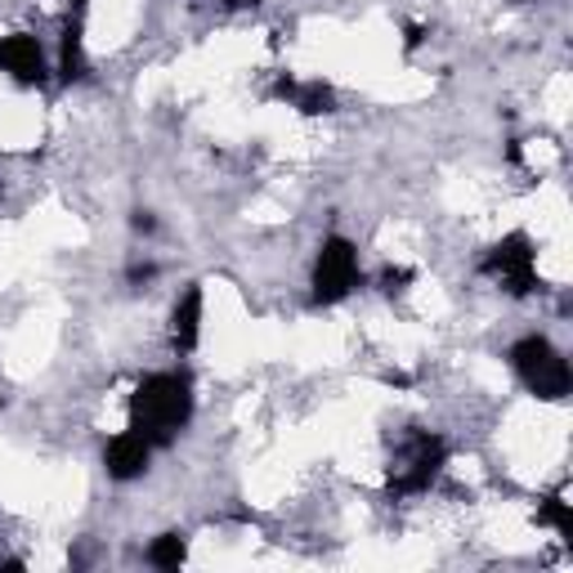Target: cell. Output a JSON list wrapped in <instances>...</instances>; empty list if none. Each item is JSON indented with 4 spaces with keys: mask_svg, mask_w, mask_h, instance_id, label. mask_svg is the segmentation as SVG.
<instances>
[{
    "mask_svg": "<svg viewBox=\"0 0 573 573\" xmlns=\"http://www.w3.org/2000/svg\"><path fill=\"white\" fill-rule=\"evenodd\" d=\"M278 99H287L296 112H305V117H323V112L336 108V90L327 81H296V76H283L278 81Z\"/></svg>",
    "mask_w": 573,
    "mask_h": 573,
    "instance_id": "obj_9",
    "label": "cell"
},
{
    "mask_svg": "<svg viewBox=\"0 0 573 573\" xmlns=\"http://www.w3.org/2000/svg\"><path fill=\"white\" fill-rule=\"evenodd\" d=\"M85 10H90V0H68V14L72 19H85Z\"/></svg>",
    "mask_w": 573,
    "mask_h": 573,
    "instance_id": "obj_16",
    "label": "cell"
},
{
    "mask_svg": "<svg viewBox=\"0 0 573 573\" xmlns=\"http://www.w3.org/2000/svg\"><path fill=\"white\" fill-rule=\"evenodd\" d=\"M153 462V443L140 434V430H122V434H112L108 448H103V471L112 480H140Z\"/></svg>",
    "mask_w": 573,
    "mask_h": 573,
    "instance_id": "obj_7",
    "label": "cell"
},
{
    "mask_svg": "<svg viewBox=\"0 0 573 573\" xmlns=\"http://www.w3.org/2000/svg\"><path fill=\"white\" fill-rule=\"evenodd\" d=\"M202 309H206L202 287H197V283L184 287V296H180L175 309H171V346H175L180 355L197 350V340H202Z\"/></svg>",
    "mask_w": 573,
    "mask_h": 573,
    "instance_id": "obj_8",
    "label": "cell"
},
{
    "mask_svg": "<svg viewBox=\"0 0 573 573\" xmlns=\"http://www.w3.org/2000/svg\"><path fill=\"white\" fill-rule=\"evenodd\" d=\"M188 560V538L184 533H162V538H153V546H149V564L153 569H180Z\"/></svg>",
    "mask_w": 573,
    "mask_h": 573,
    "instance_id": "obj_12",
    "label": "cell"
},
{
    "mask_svg": "<svg viewBox=\"0 0 573 573\" xmlns=\"http://www.w3.org/2000/svg\"><path fill=\"white\" fill-rule=\"evenodd\" d=\"M90 72L85 63V37H81V19L68 14V28H63V41H59V81H81Z\"/></svg>",
    "mask_w": 573,
    "mask_h": 573,
    "instance_id": "obj_10",
    "label": "cell"
},
{
    "mask_svg": "<svg viewBox=\"0 0 573 573\" xmlns=\"http://www.w3.org/2000/svg\"><path fill=\"white\" fill-rule=\"evenodd\" d=\"M538 524H542V529H555L560 542L573 546V507H569L564 493H551V498L538 502Z\"/></svg>",
    "mask_w": 573,
    "mask_h": 573,
    "instance_id": "obj_11",
    "label": "cell"
},
{
    "mask_svg": "<svg viewBox=\"0 0 573 573\" xmlns=\"http://www.w3.org/2000/svg\"><path fill=\"white\" fill-rule=\"evenodd\" d=\"M131 228H135V234H157V215L153 211H135L131 215Z\"/></svg>",
    "mask_w": 573,
    "mask_h": 573,
    "instance_id": "obj_14",
    "label": "cell"
},
{
    "mask_svg": "<svg viewBox=\"0 0 573 573\" xmlns=\"http://www.w3.org/2000/svg\"><path fill=\"white\" fill-rule=\"evenodd\" d=\"M364 283L359 274V252L350 238H323L318 247V260H314V305H340L355 287Z\"/></svg>",
    "mask_w": 573,
    "mask_h": 573,
    "instance_id": "obj_4",
    "label": "cell"
},
{
    "mask_svg": "<svg viewBox=\"0 0 573 573\" xmlns=\"http://www.w3.org/2000/svg\"><path fill=\"white\" fill-rule=\"evenodd\" d=\"M0 72H10L19 85H45L50 68H45V50L37 37L14 32V37H0Z\"/></svg>",
    "mask_w": 573,
    "mask_h": 573,
    "instance_id": "obj_6",
    "label": "cell"
},
{
    "mask_svg": "<svg viewBox=\"0 0 573 573\" xmlns=\"http://www.w3.org/2000/svg\"><path fill=\"white\" fill-rule=\"evenodd\" d=\"M188 417H193V386L184 372H153L131 395V430H140L153 448L175 443Z\"/></svg>",
    "mask_w": 573,
    "mask_h": 573,
    "instance_id": "obj_1",
    "label": "cell"
},
{
    "mask_svg": "<svg viewBox=\"0 0 573 573\" xmlns=\"http://www.w3.org/2000/svg\"><path fill=\"white\" fill-rule=\"evenodd\" d=\"M511 368L524 381V390L538 395V399H546V403H560L573 390V372H569L564 355L551 346L546 336L515 340V346H511Z\"/></svg>",
    "mask_w": 573,
    "mask_h": 573,
    "instance_id": "obj_3",
    "label": "cell"
},
{
    "mask_svg": "<svg viewBox=\"0 0 573 573\" xmlns=\"http://www.w3.org/2000/svg\"><path fill=\"white\" fill-rule=\"evenodd\" d=\"M520 6H529V0H520Z\"/></svg>",
    "mask_w": 573,
    "mask_h": 573,
    "instance_id": "obj_17",
    "label": "cell"
},
{
    "mask_svg": "<svg viewBox=\"0 0 573 573\" xmlns=\"http://www.w3.org/2000/svg\"><path fill=\"white\" fill-rule=\"evenodd\" d=\"M480 269L489 278H498L511 296H529V291L542 287V278H538V247H533L529 234H507L502 243H493Z\"/></svg>",
    "mask_w": 573,
    "mask_h": 573,
    "instance_id": "obj_5",
    "label": "cell"
},
{
    "mask_svg": "<svg viewBox=\"0 0 573 573\" xmlns=\"http://www.w3.org/2000/svg\"><path fill=\"white\" fill-rule=\"evenodd\" d=\"M408 283H412V269H386V274H381V291H386V296H403Z\"/></svg>",
    "mask_w": 573,
    "mask_h": 573,
    "instance_id": "obj_13",
    "label": "cell"
},
{
    "mask_svg": "<svg viewBox=\"0 0 573 573\" xmlns=\"http://www.w3.org/2000/svg\"><path fill=\"white\" fill-rule=\"evenodd\" d=\"M448 462V443L430 430H408L390 462V498H421L434 489L439 471Z\"/></svg>",
    "mask_w": 573,
    "mask_h": 573,
    "instance_id": "obj_2",
    "label": "cell"
},
{
    "mask_svg": "<svg viewBox=\"0 0 573 573\" xmlns=\"http://www.w3.org/2000/svg\"><path fill=\"white\" fill-rule=\"evenodd\" d=\"M421 41H426V32H421V28H408V37H403V50H417Z\"/></svg>",
    "mask_w": 573,
    "mask_h": 573,
    "instance_id": "obj_15",
    "label": "cell"
}]
</instances>
